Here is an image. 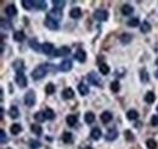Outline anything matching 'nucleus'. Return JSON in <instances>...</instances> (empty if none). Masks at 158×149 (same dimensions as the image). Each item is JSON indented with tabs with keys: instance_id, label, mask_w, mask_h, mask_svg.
Segmentation results:
<instances>
[{
	"instance_id": "f257e3e1",
	"label": "nucleus",
	"mask_w": 158,
	"mask_h": 149,
	"mask_svg": "<svg viewBox=\"0 0 158 149\" xmlns=\"http://www.w3.org/2000/svg\"><path fill=\"white\" fill-rule=\"evenodd\" d=\"M50 70H52V71L55 70V68L52 67L51 64H44V65H40V66H38V67L32 72V77H33V80H35V81L41 80L43 77L46 76V73H48Z\"/></svg>"
},
{
	"instance_id": "f03ea898",
	"label": "nucleus",
	"mask_w": 158,
	"mask_h": 149,
	"mask_svg": "<svg viewBox=\"0 0 158 149\" xmlns=\"http://www.w3.org/2000/svg\"><path fill=\"white\" fill-rule=\"evenodd\" d=\"M25 104L27 106H33L35 104V93L32 89L26 93V95H25Z\"/></svg>"
},
{
	"instance_id": "7ed1b4c3",
	"label": "nucleus",
	"mask_w": 158,
	"mask_h": 149,
	"mask_svg": "<svg viewBox=\"0 0 158 149\" xmlns=\"http://www.w3.org/2000/svg\"><path fill=\"white\" fill-rule=\"evenodd\" d=\"M45 26H46L49 29H51V31H57V29L60 28L58 22H57V21H55L54 19L49 17V16L45 19Z\"/></svg>"
},
{
	"instance_id": "20e7f679",
	"label": "nucleus",
	"mask_w": 158,
	"mask_h": 149,
	"mask_svg": "<svg viewBox=\"0 0 158 149\" xmlns=\"http://www.w3.org/2000/svg\"><path fill=\"white\" fill-rule=\"evenodd\" d=\"M94 17H95L97 21H100V22L107 21V19H108V12H107L106 10H96V11L94 12Z\"/></svg>"
},
{
	"instance_id": "39448f33",
	"label": "nucleus",
	"mask_w": 158,
	"mask_h": 149,
	"mask_svg": "<svg viewBox=\"0 0 158 149\" xmlns=\"http://www.w3.org/2000/svg\"><path fill=\"white\" fill-rule=\"evenodd\" d=\"M88 81H89L91 85H94V86L101 87V81H100L99 76H97L95 72H90V73L88 74Z\"/></svg>"
},
{
	"instance_id": "423d86ee",
	"label": "nucleus",
	"mask_w": 158,
	"mask_h": 149,
	"mask_svg": "<svg viewBox=\"0 0 158 149\" xmlns=\"http://www.w3.org/2000/svg\"><path fill=\"white\" fill-rule=\"evenodd\" d=\"M74 57H75V60L77 61H79V62H85L87 61V53L83 50V49H78L77 51H75V54H74Z\"/></svg>"
},
{
	"instance_id": "0eeeda50",
	"label": "nucleus",
	"mask_w": 158,
	"mask_h": 149,
	"mask_svg": "<svg viewBox=\"0 0 158 149\" xmlns=\"http://www.w3.org/2000/svg\"><path fill=\"white\" fill-rule=\"evenodd\" d=\"M16 83L20 86V87H26L27 86V83H28V81H27V77L25 76V73L22 72V73H17L16 74Z\"/></svg>"
},
{
	"instance_id": "6e6552de",
	"label": "nucleus",
	"mask_w": 158,
	"mask_h": 149,
	"mask_svg": "<svg viewBox=\"0 0 158 149\" xmlns=\"http://www.w3.org/2000/svg\"><path fill=\"white\" fill-rule=\"evenodd\" d=\"M12 67H14V70H15L17 73H22L23 70H25V61L21 60V59H20V60H16V61H14Z\"/></svg>"
},
{
	"instance_id": "1a4fd4ad",
	"label": "nucleus",
	"mask_w": 158,
	"mask_h": 149,
	"mask_svg": "<svg viewBox=\"0 0 158 149\" xmlns=\"http://www.w3.org/2000/svg\"><path fill=\"white\" fill-rule=\"evenodd\" d=\"M72 61L71 60H63L61 64H60V70L62 72H68L72 70Z\"/></svg>"
},
{
	"instance_id": "9d476101",
	"label": "nucleus",
	"mask_w": 158,
	"mask_h": 149,
	"mask_svg": "<svg viewBox=\"0 0 158 149\" xmlns=\"http://www.w3.org/2000/svg\"><path fill=\"white\" fill-rule=\"evenodd\" d=\"M49 17H51V19H54L55 21H58L61 17H62V10H60V9H52L50 12H49Z\"/></svg>"
},
{
	"instance_id": "9b49d317",
	"label": "nucleus",
	"mask_w": 158,
	"mask_h": 149,
	"mask_svg": "<svg viewBox=\"0 0 158 149\" xmlns=\"http://www.w3.org/2000/svg\"><path fill=\"white\" fill-rule=\"evenodd\" d=\"M5 14H6L9 17H14V16H16V15H17V9H16V6H15L14 4L8 5L6 9H5Z\"/></svg>"
},
{
	"instance_id": "f8f14e48",
	"label": "nucleus",
	"mask_w": 158,
	"mask_h": 149,
	"mask_svg": "<svg viewBox=\"0 0 158 149\" xmlns=\"http://www.w3.org/2000/svg\"><path fill=\"white\" fill-rule=\"evenodd\" d=\"M69 53H71V49L68 47H62L54 51V56H64V55H68Z\"/></svg>"
},
{
	"instance_id": "ddd939ff",
	"label": "nucleus",
	"mask_w": 158,
	"mask_h": 149,
	"mask_svg": "<svg viewBox=\"0 0 158 149\" xmlns=\"http://www.w3.org/2000/svg\"><path fill=\"white\" fill-rule=\"evenodd\" d=\"M117 137H118V131H117V130H110V131L105 134V138H106V140H108V142L117 139Z\"/></svg>"
},
{
	"instance_id": "4468645a",
	"label": "nucleus",
	"mask_w": 158,
	"mask_h": 149,
	"mask_svg": "<svg viewBox=\"0 0 158 149\" xmlns=\"http://www.w3.org/2000/svg\"><path fill=\"white\" fill-rule=\"evenodd\" d=\"M41 50L45 53V54H48V55H50V54H54V45L51 44V43H44V44H41Z\"/></svg>"
},
{
	"instance_id": "2eb2a0df",
	"label": "nucleus",
	"mask_w": 158,
	"mask_h": 149,
	"mask_svg": "<svg viewBox=\"0 0 158 149\" xmlns=\"http://www.w3.org/2000/svg\"><path fill=\"white\" fill-rule=\"evenodd\" d=\"M62 98H63L64 100H68V99L74 98V91H73L72 88H66V89H63V92H62Z\"/></svg>"
},
{
	"instance_id": "dca6fc26",
	"label": "nucleus",
	"mask_w": 158,
	"mask_h": 149,
	"mask_svg": "<svg viewBox=\"0 0 158 149\" xmlns=\"http://www.w3.org/2000/svg\"><path fill=\"white\" fill-rule=\"evenodd\" d=\"M133 12H134V8H133L131 5L125 4V5L122 6V14H123L124 16H130Z\"/></svg>"
},
{
	"instance_id": "f3484780",
	"label": "nucleus",
	"mask_w": 158,
	"mask_h": 149,
	"mask_svg": "<svg viewBox=\"0 0 158 149\" xmlns=\"http://www.w3.org/2000/svg\"><path fill=\"white\" fill-rule=\"evenodd\" d=\"M101 121L104 122V123H108L110 121H112V119H113V115L110 113V111H104L102 114H101Z\"/></svg>"
},
{
	"instance_id": "a211bd4d",
	"label": "nucleus",
	"mask_w": 158,
	"mask_h": 149,
	"mask_svg": "<svg viewBox=\"0 0 158 149\" xmlns=\"http://www.w3.org/2000/svg\"><path fill=\"white\" fill-rule=\"evenodd\" d=\"M131 40H133V34H130V33H123L120 37V43L124 45L129 44Z\"/></svg>"
},
{
	"instance_id": "6ab92c4d",
	"label": "nucleus",
	"mask_w": 158,
	"mask_h": 149,
	"mask_svg": "<svg viewBox=\"0 0 158 149\" xmlns=\"http://www.w3.org/2000/svg\"><path fill=\"white\" fill-rule=\"evenodd\" d=\"M90 136H91V138H93L94 140H97V139H100V138H101L102 132H101V130H100L99 127H95V128H93V130H91Z\"/></svg>"
},
{
	"instance_id": "aec40b11",
	"label": "nucleus",
	"mask_w": 158,
	"mask_h": 149,
	"mask_svg": "<svg viewBox=\"0 0 158 149\" xmlns=\"http://www.w3.org/2000/svg\"><path fill=\"white\" fill-rule=\"evenodd\" d=\"M69 16L72 17V19H79L82 16V10L79 9V8H73L71 11H69Z\"/></svg>"
},
{
	"instance_id": "412c9836",
	"label": "nucleus",
	"mask_w": 158,
	"mask_h": 149,
	"mask_svg": "<svg viewBox=\"0 0 158 149\" xmlns=\"http://www.w3.org/2000/svg\"><path fill=\"white\" fill-rule=\"evenodd\" d=\"M34 6H35V9L44 11V10H46L48 4H46V2H43V0H37V2H34Z\"/></svg>"
},
{
	"instance_id": "4be33fe9",
	"label": "nucleus",
	"mask_w": 158,
	"mask_h": 149,
	"mask_svg": "<svg viewBox=\"0 0 158 149\" xmlns=\"http://www.w3.org/2000/svg\"><path fill=\"white\" fill-rule=\"evenodd\" d=\"M62 140H63V143H66V144L72 143V142H73V134H72L71 132H63V134H62Z\"/></svg>"
},
{
	"instance_id": "5701e85b",
	"label": "nucleus",
	"mask_w": 158,
	"mask_h": 149,
	"mask_svg": "<svg viewBox=\"0 0 158 149\" xmlns=\"http://www.w3.org/2000/svg\"><path fill=\"white\" fill-rule=\"evenodd\" d=\"M78 91H79V93H81L82 95H88L89 94V87L87 85H84V83H79Z\"/></svg>"
},
{
	"instance_id": "b1692460",
	"label": "nucleus",
	"mask_w": 158,
	"mask_h": 149,
	"mask_svg": "<svg viewBox=\"0 0 158 149\" xmlns=\"http://www.w3.org/2000/svg\"><path fill=\"white\" fill-rule=\"evenodd\" d=\"M29 47H31L33 50H35V51H40V49H41L40 44L38 43V40H37L35 38H32V39L29 40Z\"/></svg>"
},
{
	"instance_id": "393cba45",
	"label": "nucleus",
	"mask_w": 158,
	"mask_h": 149,
	"mask_svg": "<svg viewBox=\"0 0 158 149\" xmlns=\"http://www.w3.org/2000/svg\"><path fill=\"white\" fill-rule=\"evenodd\" d=\"M145 102L147 103V104H152L154 100H156V95H154V93L153 92H147L146 94H145Z\"/></svg>"
},
{
	"instance_id": "a878e982",
	"label": "nucleus",
	"mask_w": 158,
	"mask_h": 149,
	"mask_svg": "<svg viewBox=\"0 0 158 149\" xmlns=\"http://www.w3.org/2000/svg\"><path fill=\"white\" fill-rule=\"evenodd\" d=\"M9 114H10V117L11 119H17L20 116V113H18V108L16 105H12L9 110Z\"/></svg>"
},
{
	"instance_id": "bb28decb",
	"label": "nucleus",
	"mask_w": 158,
	"mask_h": 149,
	"mask_svg": "<svg viewBox=\"0 0 158 149\" xmlns=\"http://www.w3.org/2000/svg\"><path fill=\"white\" fill-rule=\"evenodd\" d=\"M77 121H78V119H77L75 115H68L67 119H66V122H67V125H68L69 127H73V126L77 123Z\"/></svg>"
},
{
	"instance_id": "cd10ccee",
	"label": "nucleus",
	"mask_w": 158,
	"mask_h": 149,
	"mask_svg": "<svg viewBox=\"0 0 158 149\" xmlns=\"http://www.w3.org/2000/svg\"><path fill=\"white\" fill-rule=\"evenodd\" d=\"M21 131H22V127H21V125L20 123H14L11 127H10V132L12 133V134H18V133H21Z\"/></svg>"
},
{
	"instance_id": "c85d7f7f",
	"label": "nucleus",
	"mask_w": 158,
	"mask_h": 149,
	"mask_svg": "<svg viewBox=\"0 0 158 149\" xmlns=\"http://www.w3.org/2000/svg\"><path fill=\"white\" fill-rule=\"evenodd\" d=\"M31 130H32V132L35 133L37 136H40V134L43 133V128H41V126L38 125V123H33V125L31 126Z\"/></svg>"
},
{
	"instance_id": "c756f323",
	"label": "nucleus",
	"mask_w": 158,
	"mask_h": 149,
	"mask_svg": "<svg viewBox=\"0 0 158 149\" xmlns=\"http://www.w3.org/2000/svg\"><path fill=\"white\" fill-rule=\"evenodd\" d=\"M127 117H128V120H136L137 117H139V113L136 111V110H134V109H131V110H129L128 113H127Z\"/></svg>"
},
{
	"instance_id": "7c9ffc66",
	"label": "nucleus",
	"mask_w": 158,
	"mask_h": 149,
	"mask_svg": "<svg viewBox=\"0 0 158 149\" xmlns=\"http://www.w3.org/2000/svg\"><path fill=\"white\" fill-rule=\"evenodd\" d=\"M84 120H85L87 123H93L95 121V114L91 113V111H88L85 114V116H84Z\"/></svg>"
},
{
	"instance_id": "2f4dec72",
	"label": "nucleus",
	"mask_w": 158,
	"mask_h": 149,
	"mask_svg": "<svg viewBox=\"0 0 158 149\" xmlns=\"http://www.w3.org/2000/svg\"><path fill=\"white\" fill-rule=\"evenodd\" d=\"M25 38H26V36H25V33H23L22 31H17V32H15V34H14V39H15L16 42H23Z\"/></svg>"
},
{
	"instance_id": "473e14b6",
	"label": "nucleus",
	"mask_w": 158,
	"mask_h": 149,
	"mask_svg": "<svg viewBox=\"0 0 158 149\" xmlns=\"http://www.w3.org/2000/svg\"><path fill=\"white\" fill-rule=\"evenodd\" d=\"M44 115H45V119H46V120H54V119H55V113H54V110L50 109V108L45 109Z\"/></svg>"
},
{
	"instance_id": "72a5a7b5",
	"label": "nucleus",
	"mask_w": 158,
	"mask_h": 149,
	"mask_svg": "<svg viewBox=\"0 0 158 149\" xmlns=\"http://www.w3.org/2000/svg\"><path fill=\"white\" fill-rule=\"evenodd\" d=\"M99 70H100V72H101V74H104V76H106V74H108L110 73V67H108V65H106V64H100V66H99Z\"/></svg>"
},
{
	"instance_id": "f704fd0d",
	"label": "nucleus",
	"mask_w": 158,
	"mask_h": 149,
	"mask_svg": "<svg viewBox=\"0 0 158 149\" xmlns=\"http://www.w3.org/2000/svg\"><path fill=\"white\" fill-rule=\"evenodd\" d=\"M140 31H141L142 33H148V32L151 31V25H150L147 21L142 22V25L140 26Z\"/></svg>"
},
{
	"instance_id": "c9c22d12",
	"label": "nucleus",
	"mask_w": 158,
	"mask_h": 149,
	"mask_svg": "<svg viewBox=\"0 0 158 149\" xmlns=\"http://www.w3.org/2000/svg\"><path fill=\"white\" fill-rule=\"evenodd\" d=\"M52 4H54V8H55V9L62 10V8L66 5V2H63V0H54Z\"/></svg>"
},
{
	"instance_id": "e433bc0d",
	"label": "nucleus",
	"mask_w": 158,
	"mask_h": 149,
	"mask_svg": "<svg viewBox=\"0 0 158 149\" xmlns=\"http://www.w3.org/2000/svg\"><path fill=\"white\" fill-rule=\"evenodd\" d=\"M45 93L49 94V95L54 94V93H55V85H52V83H48L46 87H45Z\"/></svg>"
},
{
	"instance_id": "4c0bfd02",
	"label": "nucleus",
	"mask_w": 158,
	"mask_h": 149,
	"mask_svg": "<svg viewBox=\"0 0 158 149\" xmlns=\"http://www.w3.org/2000/svg\"><path fill=\"white\" fill-rule=\"evenodd\" d=\"M141 76H140V80L143 82V83H146V82H148V73H147V71H146V68H142L141 70Z\"/></svg>"
},
{
	"instance_id": "58836bf2",
	"label": "nucleus",
	"mask_w": 158,
	"mask_h": 149,
	"mask_svg": "<svg viewBox=\"0 0 158 149\" xmlns=\"http://www.w3.org/2000/svg\"><path fill=\"white\" fill-rule=\"evenodd\" d=\"M127 25L129 26V27H137V26H140V21H139V19H130L128 22H127Z\"/></svg>"
},
{
	"instance_id": "ea45409f",
	"label": "nucleus",
	"mask_w": 158,
	"mask_h": 149,
	"mask_svg": "<svg viewBox=\"0 0 158 149\" xmlns=\"http://www.w3.org/2000/svg\"><path fill=\"white\" fill-rule=\"evenodd\" d=\"M119 89H120V85H119V82H118V81H113V82L111 83V91L114 92V93H118Z\"/></svg>"
},
{
	"instance_id": "a19ab883",
	"label": "nucleus",
	"mask_w": 158,
	"mask_h": 149,
	"mask_svg": "<svg viewBox=\"0 0 158 149\" xmlns=\"http://www.w3.org/2000/svg\"><path fill=\"white\" fill-rule=\"evenodd\" d=\"M146 145H147V148L148 149H157V142L154 140V139H147V142H146Z\"/></svg>"
},
{
	"instance_id": "79ce46f5",
	"label": "nucleus",
	"mask_w": 158,
	"mask_h": 149,
	"mask_svg": "<svg viewBox=\"0 0 158 149\" xmlns=\"http://www.w3.org/2000/svg\"><path fill=\"white\" fill-rule=\"evenodd\" d=\"M22 6H23L26 10H31L32 6H34V2H29V0H23V2H22Z\"/></svg>"
},
{
	"instance_id": "37998d69",
	"label": "nucleus",
	"mask_w": 158,
	"mask_h": 149,
	"mask_svg": "<svg viewBox=\"0 0 158 149\" xmlns=\"http://www.w3.org/2000/svg\"><path fill=\"white\" fill-rule=\"evenodd\" d=\"M34 119L38 121V122H43V121H45L46 119H45V115H44V113H35L34 114Z\"/></svg>"
},
{
	"instance_id": "c03bdc74",
	"label": "nucleus",
	"mask_w": 158,
	"mask_h": 149,
	"mask_svg": "<svg viewBox=\"0 0 158 149\" xmlns=\"http://www.w3.org/2000/svg\"><path fill=\"white\" fill-rule=\"evenodd\" d=\"M6 142H8V136H6L5 131L2 130V131H0V143H2V144H5Z\"/></svg>"
},
{
	"instance_id": "a18cd8bd",
	"label": "nucleus",
	"mask_w": 158,
	"mask_h": 149,
	"mask_svg": "<svg viewBox=\"0 0 158 149\" xmlns=\"http://www.w3.org/2000/svg\"><path fill=\"white\" fill-rule=\"evenodd\" d=\"M124 136H125L127 140H129V142H133V140L135 139V137H134V134L131 133V131H130V130H127V131L124 132Z\"/></svg>"
},
{
	"instance_id": "49530a36",
	"label": "nucleus",
	"mask_w": 158,
	"mask_h": 149,
	"mask_svg": "<svg viewBox=\"0 0 158 149\" xmlns=\"http://www.w3.org/2000/svg\"><path fill=\"white\" fill-rule=\"evenodd\" d=\"M29 147H31V149H38V148L41 147V143L39 140H31Z\"/></svg>"
},
{
	"instance_id": "de8ad7c7",
	"label": "nucleus",
	"mask_w": 158,
	"mask_h": 149,
	"mask_svg": "<svg viewBox=\"0 0 158 149\" xmlns=\"http://www.w3.org/2000/svg\"><path fill=\"white\" fill-rule=\"evenodd\" d=\"M2 27L4 29H10L11 28V23L9 21H5V19H2Z\"/></svg>"
},
{
	"instance_id": "09e8293b",
	"label": "nucleus",
	"mask_w": 158,
	"mask_h": 149,
	"mask_svg": "<svg viewBox=\"0 0 158 149\" xmlns=\"http://www.w3.org/2000/svg\"><path fill=\"white\" fill-rule=\"evenodd\" d=\"M151 125L158 126V115H153V116L151 117Z\"/></svg>"
},
{
	"instance_id": "8fccbe9b",
	"label": "nucleus",
	"mask_w": 158,
	"mask_h": 149,
	"mask_svg": "<svg viewBox=\"0 0 158 149\" xmlns=\"http://www.w3.org/2000/svg\"><path fill=\"white\" fill-rule=\"evenodd\" d=\"M84 149H93V148H91V147H85Z\"/></svg>"
},
{
	"instance_id": "3c124183",
	"label": "nucleus",
	"mask_w": 158,
	"mask_h": 149,
	"mask_svg": "<svg viewBox=\"0 0 158 149\" xmlns=\"http://www.w3.org/2000/svg\"><path fill=\"white\" fill-rule=\"evenodd\" d=\"M156 65H157V66H158V59H157V60H156Z\"/></svg>"
},
{
	"instance_id": "603ef678",
	"label": "nucleus",
	"mask_w": 158,
	"mask_h": 149,
	"mask_svg": "<svg viewBox=\"0 0 158 149\" xmlns=\"http://www.w3.org/2000/svg\"><path fill=\"white\" fill-rule=\"evenodd\" d=\"M157 111H158V105H157Z\"/></svg>"
}]
</instances>
